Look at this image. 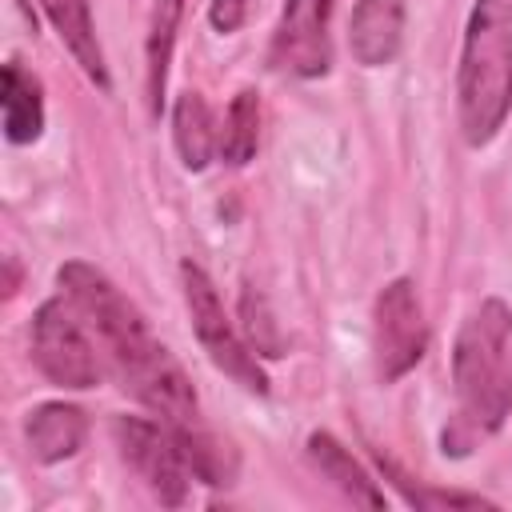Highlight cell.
Here are the masks:
<instances>
[{
    "mask_svg": "<svg viewBox=\"0 0 512 512\" xmlns=\"http://www.w3.org/2000/svg\"><path fill=\"white\" fill-rule=\"evenodd\" d=\"M184 0H156L148 16V40H144V92H148V112L160 116L164 92H168V64L176 48V28H180Z\"/></svg>",
    "mask_w": 512,
    "mask_h": 512,
    "instance_id": "14",
    "label": "cell"
},
{
    "mask_svg": "<svg viewBox=\"0 0 512 512\" xmlns=\"http://www.w3.org/2000/svg\"><path fill=\"white\" fill-rule=\"evenodd\" d=\"M0 116L8 144H32L44 132V92L40 80L20 64L8 60L0 76Z\"/></svg>",
    "mask_w": 512,
    "mask_h": 512,
    "instance_id": "11",
    "label": "cell"
},
{
    "mask_svg": "<svg viewBox=\"0 0 512 512\" xmlns=\"http://www.w3.org/2000/svg\"><path fill=\"white\" fill-rule=\"evenodd\" d=\"M260 144V96L252 88H240L224 112V128H220V160L232 168H244L256 156Z\"/></svg>",
    "mask_w": 512,
    "mask_h": 512,
    "instance_id": "16",
    "label": "cell"
},
{
    "mask_svg": "<svg viewBox=\"0 0 512 512\" xmlns=\"http://www.w3.org/2000/svg\"><path fill=\"white\" fill-rule=\"evenodd\" d=\"M172 144L180 152V164L188 172H204L216 144H220V132L212 128V112H208V100L200 92H180L176 104H172Z\"/></svg>",
    "mask_w": 512,
    "mask_h": 512,
    "instance_id": "15",
    "label": "cell"
},
{
    "mask_svg": "<svg viewBox=\"0 0 512 512\" xmlns=\"http://www.w3.org/2000/svg\"><path fill=\"white\" fill-rule=\"evenodd\" d=\"M112 436L116 448L124 456V464L148 484V492L160 504H184L188 500V480L192 468L180 452V440L168 424H152L144 416H116L112 420Z\"/></svg>",
    "mask_w": 512,
    "mask_h": 512,
    "instance_id": "7",
    "label": "cell"
},
{
    "mask_svg": "<svg viewBox=\"0 0 512 512\" xmlns=\"http://www.w3.org/2000/svg\"><path fill=\"white\" fill-rule=\"evenodd\" d=\"M180 284H184V304H188V316H192V332H196L200 348L208 352V360L224 376H232L240 388H248L256 396H268V372L260 368L248 340H240V332L224 316V304H220L216 284L208 280V272L200 264L184 260L180 264Z\"/></svg>",
    "mask_w": 512,
    "mask_h": 512,
    "instance_id": "5",
    "label": "cell"
},
{
    "mask_svg": "<svg viewBox=\"0 0 512 512\" xmlns=\"http://www.w3.org/2000/svg\"><path fill=\"white\" fill-rule=\"evenodd\" d=\"M92 340L96 336L72 300L64 304L60 296H52L32 316V360L44 372V380L56 388L84 392L100 384V360Z\"/></svg>",
    "mask_w": 512,
    "mask_h": 512,
    "instance_id": "4",
    "label": "cell"
},
{
    "mask_svg": "<svg viewBox=\"0 0 512 512\" xmlns=\"http://www.w3.org/2000/svg\"><path fill=\"white\" fill-rule=\"evenodd\" d=\"M372 352H376V376L384 384H396L400 376H408L428 352L424 308H420L416 284L408 276H396L376 292V304H372Z\"/></svg>",
    "mask_w": 512,
    "mask_h": 512,
    "instance_id": "6",
    "label": "cell"
},
{
    "mask_svg": "<svg viewBox=\"0 0 512 512\" xmlns=\"http://www.w3.org/2000/svg\"><path fill=\"white\" fill-rule=\"evenodd\" d=\"M24 440L40 464L72 460L88 440V416L76 404L44 400L24 416Z\"/></svg>",
    "mask_w": 512,
    "mask_h": 512,
    "instance_id": "10",
    "label": "cell"
},
{
    "mask_svg": "<svg viewBox=\"0 0 512 512\" xmlns=\"http://www.w3.org/2000/svg\"><path fill=\"white\" fill-rule=\"evenodd\" d=\"M308 460L312 468L332 480L352 504H364V508H384V492L376 488V480L352 460V452L332 436V432H312L308 436Z\"/></svg>",
    "mask_w": 512,
    "mask_h": 512,
    "instance_id": "13",
    "label": "cell"
},
{
    "mask_svg": "<svg viewBox=\"0 0 512 512\" xmlns=\"http://www.w3.org/2000/svg\"><path fill=\"white\" fill-rule=\"evenodd\" d=\"M332 0H284L268 60L276 72L316 80L332 68Z\"/></svg>",
    "mask_w": 512,
    "mask_h": 512,
    "instance_id": "8",
    "label": "cell"
},
{
    "mask_svg": "<svg viewBox=\"0 0 512 512\" xmlns=\"http://www.w3.org/2000/svg\"><path fill=\"white\" fill-rule=\"evenodd\" d=\"M404 44V0H356L348 16V48L360 68H384Z\"/></svg>",
    "mask_w": 512,
    "mask_h": 512,
    "instance_id": "9",
    "label": "cell"
},
{
    "mask_svg": "<svg viewBox=\"0 0 512 512\" xmlns=\"http://www.w3.org/2000/svg\"><path fill=\"white\" fill-rule=\"evenodd\" d=\"M240 320H244V340L252 352L260 356H284V336L264 304V296L256 288H244L240 292Z\"/></svg>",
    "mask_w": 512,
    "mask_h": 512,
    "instance_id": "17",
    "label": "cell"
},
{
    "mask_svg": "<svg viewBox=\"0 0 512 512\" xmlns=\"http://www.w3.org/2000/svg\"><path fill=\"white\" fill-rule=\"evenodd\" d=\"M456 412L440 444L448 456H468L480 440L504 428L512 412V312L488 296L456 332L452 344Z\"/></svg>",
    "mask_w": 512,
    "mask_h": 512,
    "instance_id": "2",
    "label": "cell"
},
{
    "mask_svg": "<svg viewBox=\"0 0 512 512\" xmlns=\"http://www.w3.org/2000/svg\"><path fill=\"white\" fill-rule=\"evenodd\" d=\"M512 112V0H476L456 68V116L472 148H484Z\"/></svg>",
    "mask_w": 512,
    "mask_h": 512,
    "instance_id": "3",
    "label": "cell"
},
{
    "mask_svg": "<svg viewBox=\"0 0 512 512\" xmlns=\"http://www.w3.org/2000/svg\"><path fill=\"white\" fill-rule=\"evenodd\" d=\"M244 16H248V0H212L208 4V24L224 36L236 32L244 24Z\"/></svg>",
    "mask_w": 512,
    "mask_h": 512,
    "instance_id": "19",
    "label": "cell"
},
{
    "mask_svg": "<svg viewBox=\"0 0 512 512\" xmlns=\"http://www.w3.org/2000/svg\"><path fill=\"white\" fill-rule=\"evenodd\" d=\"M384 468H388L392 484L404 492V500H408V504H416V508H492V500L472 496V492H436V488H412L404 472H396L392 464H384Z\"/></svg>",
    "mask_w": 512,
    "mask_h": 512,
    "instance_id": "18",
    "label": "cell"
},
{
    "mask_svg": "<svg viewBox=\"0 0 512 512\" xmlns=\"http://www.w3.org/2000/svg\"><path fill=\"white\" fill-rule=\"evenodd\" d=\"M64 296L76 304L96 344L104 348L124 392L152 408L168 428H200V400L180 360L148 328L144 312L92 264L68 260L56 272Z\"/></svg>",
    "mask_w": 512,
    "mask_h": 512,
    "instance_id": "1",
    "label": "cell"
},
{
    "mask_svg": "<svg viewBox=\"0 0 512 512\" xmlns=\"http://www.w3.org/2000/svg\"><path fill=\"white\" fill-rule=\"evenodd\" d=\"M44 16L52 20V28L60 32V40L68 44V52L76 56V64L84 68V76L108 92V64H104V52H100V40H96V24H92V12H88V0H40Z\"/></svg>",
    "mask_w": 512,
    "mask_h": 512,
    "instance_id": "12",
    "label": "cell"
}]
</instances>
